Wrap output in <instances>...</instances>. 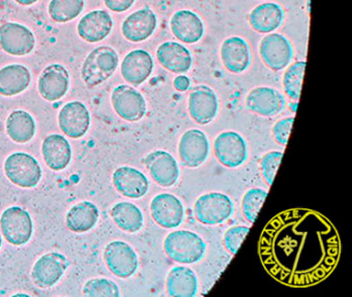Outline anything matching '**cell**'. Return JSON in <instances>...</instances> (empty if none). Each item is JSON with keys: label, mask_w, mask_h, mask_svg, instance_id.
<instances>
[{"label": "cell", "mask_w": 352, "mask_h": 297, "mask_svg": "<svg viewBox=\"0 0 352 297\" xmlns=\"http://www.w3.org/2000/svg\"><path fill=\"white\" fill-rule=\"evenodd\" d=\"M36 130V121L28 111H15L8 118V135L18 144H26L32 140Z\"/></svg>", "instance_id": "cell-33"}, {"label": "cell", "mask_w": 352, "mask_h": 297, "mask_svg": "<svg viewBox=\"0 0 352 297\" xmlns=\"http://www.w3.org/2000/svg\"><path fill=\"white\" fill-rule=\"evenodd\" d=\"M214 152L217 160L228 168H236L248 158L246 140L234 131H224L214 142Z\"/></svg>", "instance_id": "cell-7"}, {"label": "cell", "mask_w": 352, "mask_h": 297, "mask_svg": "<svg viewBox=\"0 0 352 297\" xmlns=\"http://www.w3.org/2000/svg\"><path fill=\"white\" fill-rule=\"evenodd\" d=\"M84 6V0H51L49 14L55 22L67 23L79 16Z\"/></svg>", "instance_id": "cell-34"}, {"label": "cell", "mask_w": 352, "mask_h": 297, "mask_svg": "<svg viewBox=\"0 0 352 297\" xmlns=\"http://www.w3.org/2000/svg\"><path fill=\"white\" fill-rule=\"evenodd\" d=\"M100 217L98 206L89 201L80 202L67 212V228L76 233L87 232L96 226Z\"/></svg>", "instance_id": "cell-31"}, {"label": "cell", "mask_w": 352, "mask_h": 297, "mask_svg": "<svg viewBox=\"0 0 352 297\" xmlns=\"http://www.w3.org/2000/svg\"><path fill=\"white\" fill-rule=\"evenodd\" d=\"M69 263L63 254L52 252L42 256L32 268V276L34 284L40 288H51L59 282Z\"/></svg>", "instance_id": "cell-16"}, {"label": "cell", "mask_w": 352, "mask_h": 297, "mask_svg": "<svg viewBox=\"0 0 352 297\" xmlns=\"http://www.w3.org/2000/svg\"><path fill=\"white\" fill-rule=\"evenodd\" d=\"M113 19L106 10H96L88 12L78 24L80 37L87 43H98L110 35Z\"/></svg>", "instance_id": "cell-25"}, {"label": "cell", "mask_w": 352, "mask_h": 297, "mask_svg": "<svg viewBox=\"0 0 352 297\" xmlns=\"http://www.w3.org/2000/svg\"><path fill=\"white\" fill-rule=\"evenodd\" d=\"M199 290L197 274L187 266H175L166 278V291L170 297H195Z\"/></svg>", "instance_id": "cell-28"}, {"label": "cell", "mask_w": 352, "mask_h": 297, "mask_svg": "<svg viewBox=\"0 0 352 297\" xmlns=\"http://www.w3.org/2000/svg\"><path fill=\"white\" fill-rule=\"evenodd\" d=\"M115 224L125 232L135 233L144 226V214L140 208L131 202H118L111 210Z\"/></svg>", "instance_id": "cell-32"}, {"label": "cell", "mask_w": 352, "mask_h": 297, "mask_svg": "<svg viewBox=\"0 0 352 297\" xmlns=\"http://www.w3.org/2000/svg\"><path fill=\"white\" fill-rule=\"evenodd\" d=\"M58 124L61 131L65 132L69 138H82L90 126L89 111L80 101L69 102L59 113Z\"/></svg>", "instance_id": "cell-19"}, {"label": "cell", "mask_w": 352, "mask_h": 297, "mask_svg": "<svg viewBox=\"0 0 352 297\" xmlns=\"http://www.w3.org/2000/svg\"><path fill=\"white\" fill-rule=\"evenodd\" d=\"M306 61H298L288 66L283 76V88L288 98L298 101L304 80Z\"/></svg>", "instance_id": "cell-35"}, {"label": "cell", "mask_w": 352, "mask_h": 297, "mask_svg": "<svg viewBox=\"0 0 352 297\" xmlns=\"http://www.w3.org/2000/svg\"><path fill=\"white\" fill-rule=\"evenodd\" d=\"M32 74L26 66L12 64L0 69V95L15 96L30 87Z\"/></svg>", "instance_id": "cell-30"}, {"label": "cell", "mask_w": 352, "mask_h": 297, "mask_svg": "<svg viewBox=\"0 0 352 297\" xmlns=\"http://www.w3.org/2000/svg\"><path fill=\"white\" fill-rule=\"evenodd\" d=\"M113 184L117 191L125 197L139 199L149 191V181L139 169L121 166L113 173Z\"/></svg>", "instance_id": "cell-21"}, {"label": "cell", "mask_w": 352, "mask_h": 297, "mask_svg": "<svg viewBox=\"0 0 352 297\" xmlns=\"http://www.w3.org/2000/svg\"><path fill=\"white\" fill-rule=\"evenodd\" d=\"M166 256L180 264H193L206 255L205 241L197 233L189 230H177L168 233L164 239Z\"/></svg>", "instance_id": "cell-2"}, {"label": "cell", "mask_w": 352, "mask_h": 297, "mask_svg": "<svg viewBox=\"0 0 352 297\" xmlns=\"http://www.w3.org/2000/svg\"><path fill=\"white\" fill-rule=\"evenodd\" d=\"M290 109H292V111H294V113H296V107H298V101H296V103H292V105H290Z\"/></svg>", "instance_id": "cell-44"}, {"label": "cell", "mask_w": 352, "mask_h": 297, "mask_svg": "<svg viewBox=\"0 0 352 297\" xmlns=\"http://www.w3.org/2000/svg\"><path fill=\"white\" fill-rule=\"evenodd\" d=\"M86 297H119L120 291L113 280L108 278H92L84 285Z\"/></svg>", "instance_id": "cell-37"}, {"label": "cell", "mask_w": 352, "mask_h": 297, "mask_svg": "<svg viewBox=\"0 0 352 297\" xmlns=\"http://www.w3.org/2000/svg\"><path fill=\"white\" fill-rule=\"evenodd\" d=\"M36 47V37L28 27L8 22L0 26V47L14 56H25Z\"/></svg>", "instance_id": "cell-11"}, {"label": "cell", "mask_w": 352, "mask_h": 297, "mask_svg": "<svg viewBox=\"0 0 352 297\" xmlns=\"http://www.w3.org/2000/svg\"><path fill=\"white\" fill-rule=\"evenodd\" d=\"M195 216L204 225L222 224L234 214V202L230 196L218 192L204 194L195 204Z\"/></svg>", "instance_id": "cell-4"}, {"label": "cell", "mask_w": 352, "mask_h": 297, "mask_svg": "<svg viewBox=\"0 0 352 297\" xmlns=\"http://www.w3.org/2000/svg\"><path fill=\"white\" fill-rule=\"evenodd\" d=\"M38 92L47 101L63 98L69 88V74L61 64L47 66L38 78Z\"/></svg>", "instance_id": "cell-18"}, {"label": "cell", "mask_w": 352, "mask_h": 297, "mask_svg": "<svg viewBox=\"0 0 352 297\" xmlns=\"http://www.w3.org/2000/svg\"><path fill=\"white\" fill-rule=\"evenodd\" d=\"M135 0H104L107 8L115 12H123L129 10Z\"/></svg>", "instance_id": "cell-41"}, {"label": "cell", "mask_w": 352, "mask_h": 297, "mask_svg": "<svg viewBox=\"0 0 352 297\" xmlns=\"http://www.w3.org/2000/svg\"><path fill=\"white\" fill-rule=\"evenodd\" d=\"M150 210L153 220L164 228H177L184 221V206L173 194L162 193L156 195L150 204Z\"/></svg>", "instance_id": "cell-15"}, {"label": "cell", "mask_w": 352, "mask_h": 297, "mask_svg": "<svg viewBox=\"0 0 352 297\" xmlns=\"http://www.w3.org/2000/svg\"><path fill=\"white\" fill-rule=\"evenodd\" d=\"M157 26V16L149 8H141L129 14L122 24L123 36L133 43H142L149 38Z\"/></svg>", "instance_id": "cell-20"}, {"label": "cell", "mask_w": 352, "mask_h": 297, "mask_svg": "<svg viewBox=\"0 0 352 297\" xmlns=\"http://www.w3.org/2000/svg\"><path fill=\"white\" fill-rule=\"evenodd\" d=\"M259 54L263 63L274 72L286 68L294 58L292 43L280 33H271L261 39Z\"/></svg>", "instance_id": "cell-10"}, {"label": "cell", "mask_w": 352, "mask_h": 297, "mask_svg": "<svg viewBox=\"0 0 352 297\" xmlns=\"http://www.w3.org/2000/svg\"><path fill=\"white\" fill-rule=\"evenodd\" d=\"M16 1L21 4V6H32V4L36 3L38 0H16Z\"/></svg>", "instance_id": "cell-43"}, {"label": "cell", "mask_w": 352, "mask_h": 297, "mask_svg": "<svg viewBox=\"0 0 352 297\" xmlns=\"http://www.w3.org/2000/svg\"><path fill=\"white\" fill-rule=\"evenodd\" d=\"M282 157H283V153L273 151V152H269L263 155V158H261V173H263L265 183L269 186L273 184L276 173H277L280 163H281Z\"/></svg>", "instance_id": "cell-38"}, {"label": "cell", "mask_w": 352, "mask_h": 297, "mask_svg": "<svg viewBox=\"0 0 352 297\" xmlns=\"http://www.w3.org/2000/svg\"><path fill=\"white\" fill-rule=\"evenodd\" d=\"M104 259L110 272L118 278H129L139 268L138 254L125 241H115L109 243L104 249Z\"/></svg>", "instance_id": "cell-8"}, {"label": "cell", "mask_w": 352, "mask_h": 297, "mask_svg": "<svg viewBox=\"0 0 352 297\" xmlns=\"http://www.w3.org/2000/svg\"><path fill=\"white\" fill-rule=\"evenodd\" d=\"M1 245H3V241H1V234H0V248H1Z\"/></svg>", "instance_id": "cell-45"}, {"label": "cell", "mask_w": 352, "mask_h": 297, "mask_svg": "<svg viewBox=\"0 0 352 297\" xmlns=\"http://www.w3.org/2000/svg\"><path fill=\"white\" fill-rule=\"evenodd\" d=\"M173 34L185 43H195L203 38L205 25L195 12L181 10L175 12L170 19Z\"/></svg>", "instance_id": "cell-24"}, {"label": "cell", "mask_w": 352, "mask_h": 297, "mask_svg": "<svg viewBox=\"0 0 352 297\" xmlns=\"http://www.w3.org/2000/svg\"><path fill=\"white\" fill-rule=\"evenodd\" d=\"M286 100L280 91L270 87L252 89L246 97L249 111L263 117H274L285 109Z\"/></svg>", "instance_id": "cell-17"}, {"label": "cell", "mask_w": 352, "mask_h": 297, "mask_svg": "<svg viewBox=\"0 0 352 297\" xmlns=\"http://www.w3.org/2000/svg\"><path fill=\"white\" fill-rule=\"evenodd\" d=\"M190 84V80L186 76H178L174 80L175 88L181 91V92L188 90Z\"/></svg>", "instance_id": "cell-42"}, {"label": "cell", "mask_w": 352, "mask_h": 297, "mask_svg": "<svg viewBox=\"0 0 352 297\" xmlns=\"http://www.w3.org/2000/svg\"><path fill=\"white\" fill-rule=\"evenodd\" d=\"M250 228L247 226H234L228 229L224 234V245L232 255H236Z\"/></svg>", "instance_id": "cell-39"}, {"label": "cell", "mask_w": 352, "mask_h": 297, "mask_svg": "<svg viewBox=\"0 0 352 297\" xmlns=\"http://www.w3.org/2000/svg\"><path fill=\"white\" fill-rule=\"evenodd\" d=\"M267 196V191L261 188H252L243 196L242 212L245 219L253 224L261 212V206Z\"/></svg>", "instance_id": "cell-36"}, {"label": "cell", "mask_w": 352, "mask_h": 297, "mask_svg": "<svg viewBox=\"0 0 352 297\" xmlns=\"http://www.w3.org/2000/svg\"><path fill=\"white\" fill-rule=\"evenodd\" d=\"M112 105L117 115L125 121L137 122L147 113V103L142 93L129 85H120L113 90Z\"/></svg>", "instance_id": "cell-9"}, {"label": "cell", "mask_w": 352, "mask_h": 297, "mask_svg": "<svg viewBox=\"0 0 352 297\" xmlns=\"http://www.w3.org/2000/svg\"><path fill=\"white\" fill-rule=\"evenodd\" d=\"M153 68V58L147 51L133 50L123 59L121 74L129 84L140 86L149 78Z\"/></svg>", "instance_id": "cell-22"}, {"label": "cell", "mask_w": 352, "mask_h": 297, "mask_svg": "<svg viewBox=\"0 0 352 297\" xmlns=\"http://www.w3.org/2000/svg\"><path fill=\"white\" fill-rule=\"evenodd\" d=\"M117 52L108 45L92 50L82 66V78L88 87L98 86L114 74L118 67Z\"/></svg>", "instance_id": "cell-3"}, {"label": "cell", "mask_w": 352, "mask_h": 297, "mask_svg": "<svg viewBox=\"0 0 352 297\" xmlns=\"http://www.w3.org/2000/svg\"><path fill=\"white\" fill-rule=\"evenodd\" d=\"M285 18V12L279 4L274 2L259 4L251 10L249 23L253 30L259 33H271L279 28Z\"/></svg>", "instance_id": "cell-27"}, {"label": "cell", "mask_w": 352, "mask_h": 297, "mask_svg": "<svg viewBox=\"0 0 352 297\" xmlns=\"http://www.w3.org/2000/svg\"><path fill=\"white\" fill-rule=\"evenodd\" d=\"M0 227L3 237L14 245L28 243L34 231L30 212L19 206H12L3 212Z\"/></svg>", "instance_id": "cell-6"}, {"label": "cell", "mask_w": 352, "mask_h": 297, "mask_svg": "<svg viewBox=\"0 0 352 297\" xmlns=\"http://www.w3.org/2000/svg\"><path fill=\"white\" fill-rule=\"evenodd\" d=\"M144 163L152 179L162 187L170 188L178 183L180 168L176 159L170 153L153 151L145 157Z\"/></svg>", "instance_id": "cell-14"}, {"label": "cell", "mask_w": 352, "mask_h": 297, "mask_svg": "<svg viewBox=\"0 0 352 297\" xmlns=\"http://www.w3.org/2000/svg\"><path fill=\"white\" fill-rule=\"evenodd\" d=\"M219 111V100L213 89L204 85L192 89L188 98V111L191 119L199 125L214 121Z\"/></svg>", "instance_id": "cell-12"}, {"label": "cell", "mask_w": 352, "mask_h": 297, "mask_svg": "<svg viewBox=\"0 0 352 297\" xmlns=\"http://www.w3.org/2000/svg\"><path fill=\"white\" fill-rule=\"evenodd\" d=\"M337 230L315 210H285L261 233L259 255L265 270L282 284L307 287L331 274L340 257Z\"/></svg>", "instance_id": "cell-1"}, {"label": "cell", "mask_w": 352, "mask_h": 297, "mask_svg": "<svg viewBox=\"0 0 352 297\" xmlns=\"http://www.w3.org/2000/svg\"><path fill=\"white\" fill-rule=\"evenodd\" d=\"M42 153L45 162L53 170H63L71 162V144L59 134H51L44 140Z\"/></svg>", "instance_id": "cell-29"}, {"label": "cell", "mask_w": 352, "mask_h": 297, "mask_svg": "<svg viewBox=\"0 0 352 297\" xmlns=\"http://www.w3.org/2000/svg\"><path fill=\"white\" fill-rule=\"evenodd\" d=\"M179 156L185 166L197 168L207 161L210 142L205 132L190 129L181 136L178 146Z\"/></svg>", "instance_id": "cell-13"}, {"label": "cell", "mask_w": 352, "mask_h": 297, "mask_svg": "<svg viewBox=\"0 0 352 297\" xmlns=\"http://www.w3.org/2000/svg\"><path fill=\"white\" fill-rule=\"evenodd\" d=\"M158 62L168 72L177 74H186L192 66L190 52L176 41H166L156 51Z\"/></svg>", "instance_id": "cell-26"}, {"label": "cell", "mask_w": 352, "mask_h": 297, "mask_svg": "<svg viewBox=\"0 0 352 297\" xmlns=\"http://www.w3.org/2000/svg\"><path fill=\"white\" fill-rule=\"evenodd\" d=\"M220 57L228 72L242 74L251 64L250 47L241 37H228L222 43Z\"/></svg>", "instance_id": "cell-23"}, {"label": "cell", "mask_w": 352, "mask_h": 297, "mask_svg": "<svg viewBox=\"0 0 352 297\" xmlns=\"http://www.w3.org/2000/svg\"><path fill=\"white\" fill-rule=\"evenodd\" d=\"M8 179L21 188H34L42 179V168L38 160L26 153H14L5 162Z\"/></svg>", "instance_id": "cell-5"}, {"label": "cell", "mask_w": 352, "mask_h": 297, "mask_svg": "<svg viewBox=\"0 0 352 297\" xmlns=\"http://www.w3.org/2000/svg\"><path fill=\"white\" fill-rule=\"evenodd\" d=\"M294 117L284 118L274 125L272 129L274 140L281 146H286L294 125Z\"/></svg>", "instance_id": "cell-40"}]
</instances>
